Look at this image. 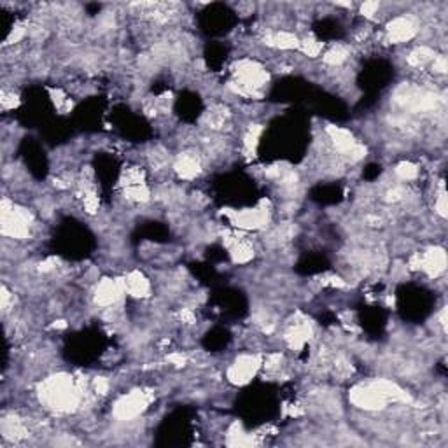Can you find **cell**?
Segmentation results:
<instances>
[{"instance_id": "13", "label": "cell", "mask_w": 448, "mask_h": 448, "mask_svg": "<svg viewBox=\"0 0 448 448\" xmlns=\"http://www.w3.org/2000/svg\"><path fill=\"white\" fill-rule=\"evenodd\" d=\"M396 177L403 182L415 181L419 177V167L413 165L412 161H401V163L396 167Z\"/></svg>"}, {"instance_id": "16", "label": "cell", "mask_w": 448, "mask_h": 448, "mask_svg": "<svg viewBox=\"0 0 448 448\" xmlns=\"http://www.w3.org/2000/svg\"><path fill=\"white\" fill-rule=\"evenodd\" d=\"M378 9H380V4H378V2H364V4H361L359 13L364 16V18H373V16L378 13Z\"/></svg>"}, {"instance_id": "14", "label": "cell", "mask_w": 448, "mask_h": 448, "mask_svg": "<svg viewBox=\"0 0 448 448\" xmlns=\"http://www.w3.org/2000/svg\"><path fill=\"white\" fill-rule=\"evenodd\" d=\"M0 102H2V109L11 110L15 109V107H18L20 98L15 93V89H2V98H0Z\"/></svg>"}, {"instance_id": "11", "label": "cell", "mask_w": 448, "mask_h": 448, "mask_svg": "<svg viewBox=\"0 0 448 448\" xmlns=\"http://www.w3.org/2000/svg\"><path fill=\"white\" fill-rule=\"evenodd\" d=\"M434 58H436V53H434L431 47L420 46L415 47V50L408 54V65H412V67H424V65L431 64Z\"/></svg>"}, {"instance_id": "12", "label": "cell", "mask_w": 448, "mask_h": 448, "mask_svg": "<svg viewBox=\"0 0 448 448\" xmlns=\"http://www.w3.org/2000/svg\"><path fill=\"white\" fill-rule=\"evenodd\" d=\"M322 50H324V43H320V40L315 39L313 36L299 37V51H301L305 57L315 58L319 57Z\"/></svg>"}, {"instance_id": "1", "label": "cell", "mask_w": 448, "mask_h": 448, "mask_svg": "<svg viewBox=\"0 0 448 448\" xmlns=\"http://www.w3.org/2000/svg\"><path fill=\"white\" fill-rule=\"evenodd\" d=\"M81 382H74L68 375H54L40 384L39 398L46 408L54 412H74L82 401Z\"/></svg>"}, {"instance_id": "6", "label": "cell", "mask_w": 448, "mask_h": 448, "mask_svg": "<svg viewBox=\"0 0 448 448\" xmlns=\"http://www.w3.org/2000/svg\"><path fill=\"white\" fill-rule=\"evenodd\" d=\"M417 25L412 18L408 16H396L394 20L387 23V29H385V33H387V40L392 44H401L408 43L413 37L417 36Z\"/></svg>"}, {"instance_id": "3", "label": "cell", "mask_w": 448, "mask_h": 448, "mask_svg": "<svg viewBox=\"0 0 448 448\" xmlns=\"http://www.w3.org/2000/svg\"><path fill=\"white\" fill-rule=\"evenodd\" d=\"M350 401L357 406V408L368 410V412H377V410L385 408L387 405V398L384 392L371 382L368 385H357L350 392Z\"/></svg>"}, {"instance_id": "8", "label": "cell", "mask_w": 448, "mask_h": 448, "mask_svg": "<svg viewBox=\"0 0 448 448\" xmlns=\"http://www.w3.org/2000/svg\"><path fill=\"white\" fill-rule=\"evenodd\" d=\"M447 268V254L443 249H429L427 253L419 254V270L426 271L429 277H438Z\"/></svg>"}, {"instance_id": "9", "label": "cell", "mask_w": 448, "mask_h": 448, "mask_svg": "<svg viewBox=\"0 0 448 448\" xmlns=\"http://www.w3.org/2000/svg\"><path fill=\"white\" fill-rule=\"evenodd\" d=\"M125 291L132 298L144 299L151 296V284L140 271H132L125 277Z\"/></svg>"}, {"instance_id": "15", "label": "cell", "mask_w": 448, "mask_h": 448, "mask_svg": "<svg viewBox=\"0 0 448 448\" xmlns=\"http://www.w3.org/2000/svg\"><path fill=\"white\" fill-rule=\"evenodd\" d=\"M91 387L98 396H105L110 389V382L105 377H95L91 382Z\"/></svg>"}, {"instance_id": "7", "label": "cell", "mask_w": 448, "mask_h": 448, "mask_svg": "<svg viewBox=\"0 0 448 448\" xmlns=\"http://www.w3.org/2000/svg\"><path fill=\"white\" fill-rule=\"evenodd\" d=\"M174 170L184 181H193L200 175L202 172V156H198L196 153H181L174 161Z\"/></svg>"}, {"instance_id": "2", "label": "cell", "mask_w": 448, "mask_h": 448, "mask_svg": "<svg viewBox=\"0 0 448 448\" xmlns=\"http://www.w3.org/2000/svg\"><path fill=\"white\" fill-rule=\"evenodd\" d=\"M33 219L29 210L16 207L15 203L4 200L2 202V235L6 239L25 240L32 232Z\"/></svg>"}, {"instance_id": "5", "label": "cell", "mask_w": 448, "mask_h": 448, "mask_svg": "<svg viewBox=\"0 0 448 448\" xmlns=\"http://www.w3.org/2000/svg\"><path fill=\"white\" fill-rule=\"evenodd\" d=\"M261 366V359L257 356H240L235 363L230 366L228 378L237 385H244L253 380L257 368Z\"/></svg>"}, {"instance_id": "4", "label": "cell", "mask_w": 448, "mask_h": 448, "mask_svg": "<svg viewBox=\"0 0 448 448\" xmlns=\"http://www.w3.org/2000/svg\"><path fill=\"white\" fill-rule=\"evenodd\" d=\"M147 403H149V399L146 398L142 391H133L128 396H123L114 406L116 419L123 420V422L133 420L146 410Z\"/></svg>"}, {"instance_id": "10", "label": "cell", "mask_w": 448, "mask_h": 448, "mask_svg": "<svg viewBox=\"0 0 448 448\" xmlns=\"http://www.w3.org/2000/svg\"><path fill=\"white\" fill-rule=\"evenodd\" d=\"M350 57V50L345 44H333L329 50H326V53L322 54V61L327 67H342Z\"/></svg>"}]
</instances>
